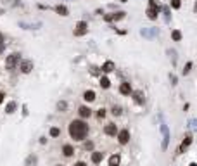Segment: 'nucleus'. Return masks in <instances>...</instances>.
I'll return each instance as SVG.
<instances>
[{"instance_id":"obj_1","label":"nucleus","mask_w":197,"mask_h":166,"mask_svg":"<svg viewBox=\"0 0 197 166\" xmlns=\"http://www.w3.org/2000/svg\"><path fill=\"white\" fill-rule=\"evenodd\" d=\"M88 125L80 118V120H73L71 123H69V135H71V139L73 140H76V142H81V140H85L87 139V135H88Z\"/></svg>"},{"instance_id":"obj_2","label":"nucleus","mask_w":197,"mask_h":166,"mask_svg":"<svg viewBox=\"0 0 197 166\" xmlns=\"http://www.w3.org/2000/svg\"><path fill=\"white\" fill-rule=\"evenodd\" d=\"M19 64H21V54H19V52H14V54L7 55V59H5V69L12 71V69H16Z\"/></svg>"},{"instance_id":"obj_3","label":"nucleus","mask_w":197,"mask_h":166,"mask_svg":"<svg viewBox=\"0 0 197 166\" xmlns=\"http://www.w3.org/2000/svg\"><path fill=\"white\" fill-rule=\"evenodd\" d=\"M145 14H147V17L152 19V21L157 19V16H159V5H157L156 0H151V2H149V9H147Z\"/></svg>"},{"instance_id":"obj_4","label":"nucleus","mask_w":197,"mask_h":166,"mask_svg":"<svg viewBox=\"0 0 197 166\" xmlns=\"http://www.w3.org/2000/svg\"><path fill=\"white\" fill-rule=\"evenodd\" d=\"M87 31H88V23L87 21H78L73 33H74V36H83V35H87Z\"/></svg>"},{"instance_id":"obj_5","label":"nucleus","mask_w":197,"mask_h":166,"mask_svg":"<svg viewBox=\"0 0 197 166\" xmlns=\"http://www.w3.org/2000/svg\"><path fill=\"white\" fill-rule=\"evenodd\" d=\"M118 142H119L121 146H126V144L130 142V130H126V128L119 130V132H118Z\"/></svg>"},{"instance_id":"obj_6","label":"nucleus","mask_w":197,"mask_h":166,"mask_svg":"<svg viewBox=\"0 0 197 166\" xmlns=\"http://www.w3.org/2000/svg\"><path fill=\"white\" fill-rule=\"evenodd\" d=\"M161 132H163V151L168 149V144H170V130H168V125H161Z\"/></svg>"},{"instance_id":"obj_7","label":"nucleus","mask_w":197,"mask_h":166,"mask_svg":"<svg viewBox=\"0 0 197 166\" xmlns=\"http://www.w3.org/2000/svg\"><path fill=\"white\" fill-rule=\"evenodd\" d=\"M125 16H126V12L118 10V12H112V14H104V19H106L107 23H111V21H119V19H123Z\"/></svg>"},{"instance_id":"obj_8","label":"nucleus","mask_w":197,"mask_h":166,"mask_svg":"<svg viewBox=\"0 0 197 166\" xmlns=\"http://www.w3.org/2000/svg\"><path fill=\"white\" fill-rule=\"evenodd\" d=\"M19 69H21V73H22V74H28V73H31V71H33V61H29V59H26V61H21V64H19Z\"/></svg>"},{"instance_id":"obj_9","label":"nucleus","mask_w":197,"mask_h":166,"mask_svg":"<svg viewBox=\"0 0 197 166\" xmlns=\"http://www.w3.org/2000/svg\"><path fill=\"white\" fill-rule=\"evenodd\" d=\"M118 132H119V130H118V126H116L114 123H107V125L104 126V133L109 135V137H116Z\"/></svg>"},{"instance_id":"obj_10","label":"nucleus","mask_w":197,"mask_h":166,"mask_svg":"<svg viewBox=\"0 0 197 166\" xmlns=\"http://www.w3.org/2000/svg\"><path fill=\"white\" fill-rule=\"evenodd\" d=\"M132 97H133V100H135L138 106H142V104L145 102V95H144L142 90H133V92H132Z\"/></svg>"},{"instance_id":"obj_11","label":"nucleus","mask_w":197,"mask_h":166,"mask_svg":"<svg viewBox=\"0 0 197 166\" xmlns=\"http://www.w3.org/2000/svg\"><path fill=\"white\" fill-rule=\"evenodd\" d=\"M78 114H80L81 120H87V118L92 116V109H90L88 106H80V107H78Z\"/></svg>"},{"instance_id":"obj_12","label":"nucleus","mask_w":197,"mask_h":166,"mask_svg":"<svg viewBox=\"0 0 197 166\" xmlns=\"http://www.w3.org/2000/svg\"><path fill=\"white\" fill-rule=\"evenodd\" d=\"M190 144H192V135H185V139L182 140V144H180V147H178V152H185V151L190 147Z\"/></svg>"},{"instance_id":"obj_13","label":"nucleus","mask_w":197,"mask_h":166,"mask_svg":"<svg viewBox=\"0 0 197 166\" xmlns=\"http://www.w3.org/2000/svg\"><path fill=\"white\" fill-rule=\"evenodd\" d=\"M132 92H133V90H132V85H130L128 81H123V83L119 85V94H121V95H132Z\"/></svg>"},{"instance_id":"obj_14","label":"nucleus","mask_w":197,"mask_h":166,"mask_svg":"<svg viewBox=\"0 0 197 166\" xmlns=\"http://www.w3.org/2000/svg\"><path fill=\"white\" fill-rule=\"evenodd\" d=\"M90 159H92V163H93V165H100V163H102V159H104V152H100V151H93Z\"/></svg>"},{"instance_id":"obj_15","label":"nucleus","mask_w":197,"mask_h":166,"mask_svg":"<svg viewBox=\"0 0 197 166\" xmlns=\"http://www.w3.org/2000/svg\"><path fill=\"white\" fill-rule=\"evenodd\" d=\"M54 10H55L59 16H69V9H67L66 5H62V3H57V5L54 7Z\"/></svg>"},{"instance_id":"obj_16","label":"nucleus","mask_w":197,"mask_h":166,"mask_svg":"<svg viewBox=\"0 0 197 166\" xmlns=\"http://www.w3.org/2000/svg\"><path fill=\"white\" fill-rule=\"evenodd\" d=\"M95 99H97V95H95L93 90H85V92H83V100H85V102H93Z\"/></svg>"},{"instance_id":"obj_17","label":"nucleus","mask_w":197,"mask_h":166,"mask_svg":"<svg viewBox=\"0 0 197 166\" xmlns=\"http://www.w3.org/2000/svg\"><path fill=\"white\" fill-rule=\"evenodd\" d=\"M36 165H38V156L36 154H29L24 159V166H36Z\"/></svg>"},{"instance_id":"obj_18","label":"nucleus","mask_w":197,"mask_h":166,"mask_svg":"<svg viewBox=\"0 0 197 166\" xmlns=\"http://www.w3.org/2000/svg\"><path fill=\"white\" fill-rule=\"evenodd\" d=\"M102 73H111V71H114L116 69V66H114V62L112 61H106L104 64H102Z\"/></svg>"},{"instance_id":"obj_19","label":"nucleus","mask_w":197,"mask_h":166,"mask_svg":"<svg viewBox=\"0 0 197 166\" xmlns=\"http://www.w3.org/2000/svg\"><path fill=\"white\" fill-rule=\"evenodd\" d=\"M62 154H64L66 158H71V156L74 154V147H73L71 144H64V146H62Z\"/></svg>"},{"instance_id":"obj_20","label":"nucleus","mask_w":197,"mask_h":166,"mask_svg":"<svg viewBox=\"0 0 197 166\" xmlns=\"http://www.w3.org/2000/svg\"><path fill=\"white\" fill-rule=\"evenodd\" d=\"M119 163H121V156L119 154H112L109 158V166H119Z\"/></svg>"},{"instance_id":"obj_21","label":"nucleus","mask_w":197,"mask_h":166,"mask_svg":"<svg viewBox=\"0 0 197 166\" xmlns=\"http://www.w3.org/2000/svg\"><path fill=\"white\" fill-rule=\"evenodd\" d=\"M16 109H17V102H14V100H10V102L5 106V113H7V114H12Z\"/></svg>"},{"instance_id":"obj_22","label":"nucleus","mask_w":197,"mask_h":166,"mask_svg":"<svg viewBox=\"0 0 197 166\" xmlns=\"http://www.w3.org/2000/svg\"><path fill=\"white\" fill-rule=\"evenodd\" d=\"M67 107H69V104H67L66 100H59V102H57V111H59V113H66Z\"/></svg>"},{"instance_id":"obj_23","label":"nucleus","mask_w":197,"mask_h":166,"mask_svg":"<svg viewBox=\"0 0 197 166\" xmlns=\"http://www.w3.org/2000/svg\"><path fill=\"white\" fill-rule=\"evenodd\" d=\"M171 38H173L175 42H180V40H182V31H180V29H173V31H171Z\"/></svg>"},{"instance_id":"obj_24","label":"nucleus","mask_w":197,"mask_h":166,"mask_svg":"<svg viewBox=\"0 0 197 166\" xmlns=\"http://www.w3.org/2000/svg\"><path fill=\"white\" fill-rule=\"evenodd\" d=\"M100 87H102V88H109V87H111V81H109L107 76H100Z\"/></svg>"},{"instance_id":"obj_25","label":"nucleus","mask_w":197,"mask_h":166,"mask_svg":"<svg viewBox=\"0 0 197 166\" xmlns=\"http://www.w3.org/2000/svg\"><path fill=\"white\" fill-rule=\"evenodd\" d=\"M48 133H50V137H54V139H57V137L61 135V128H57V126H52Z\"/></svg>"},{"instance_id":"obj_26","label":"nucleus","mask_w":197,"mask_h":166,"mask_svg":"<svg viewBox=\"0 0 197 166\" xmlns=\"http://www.w3.org/2000/svg\"><path fill=\"white\" fill-rule=\"evenodd\" d=\"M111 113H112L114 116H121L123 109H121V106H112V107H111Z\"/></svg>"},{"instance_id":"obj_27","label":"nucleus","mask_w":197,"mask_h":166,"mask_svg":"<svg viewBox=\"0 0 197 166\" xmlns=\"http://www.w3.org/2000/svg\"><path fill=\"white\" fill-rule=\"evenodd\" d=\"M189 128L194 130V132H197V118H192V120L189 121Z\"/></svg>"},{"instance_id":"obj_28","label":"nucleus","mask_w":197,"mask_h":166,"mask_svg":"<svg viewBox=\"0 0 197 166\" xmlns=\"http://www.w3.org/2000/svg\"><path fill=\"white\" fill-rule=\"evenodd\" d=\"M190 69H192V62H187V64H185V68H183V74H189V73H190Z\"/></svg>"},{"instance_id":"obj_29","label":"nucleus","mask_w":197,"mask_h":166,"mask_svg":"<svg viewBox=\"0 0 197 166\" xmlns=\"http://www.w3.org/2000/svg\"><path fill=\"white\" fill-rule=\"evenodd\" d=\"M83 147H85L87 151H93V142H90V140H88V142H85V146H83Z\"/></svg>"},{"instance_id":"obj_30","label":"nucleus","mask_w":197,"mask_h":166,"mask_svg":"<svg viewBox=\"0 0 197 166\" xmlns=\"http://www.w3.org/2000/svg\"><path fill=\"white\" fill-rule=\"evenodd\" d=\"M180 5H182L180 0H171V7H173V9H180Z\"/></svg>"},{"instance_id":"obj_31","label":"nucleus","mask_w":197,"mask_h":166,"mask_svg":"<svg viewBox=\"0 0 197 166\" xmlns=\"http://www.w3.org/2000/svg\"><path fill=\"white\" fill-rule=\"evenodd\" d=\"M104 116H106V109H104V107H100V109L97 111V118H104Z\"/></svg>"},{"instance_id":"obj_32","label":"nucleus","mask_w":197,"mask_h":166,"mask_svg":"<svg viewBox=\"0 0 197 166\" xmlns=\"http://www.w3.org/2000/svg\"><path fill=\"white\" fill-rule=\"evenodd\" d=\"M170 80H171V85H177V81H178L175 74H170Z\"/></svg>"},{"instance_id":"obj_33","label":"nucleus","mask_w":197,"mask_h":166,"mask_svg":"<svg viewBox=\"0 0 197 166\" xmlns=\"http://www.w3.org/2000/svg\"><path fill=\"white\" fill-rule=\"evenodd\" d=\"M74 166H87V163H85V161H76Z\"/></svg>"},{"instance_id":"obj_34","label":"nucleus","mask_w":197,"mask_h":166,"mask_svg":"<svg viewBox=\"0 0 197 166\" xmlns=\"http://www.w3.org/2000/svg\"><path fill=\"white\" fill-rule=\"evenodd\" d=\"M3 99H5V94H3V92H0V104L3 102Z\"/></svg>"},{"instance_id":"obj_35","label":"nucleus","mask_w":197,"mask_h":166,"mask_svg":"<svg viewBox=\"0 0 197 166\" xmlns=\"http://www.w3.org/2000/svg\"><path fill=\"white\" fill-rule=\"evenodd\" d=\"M194 10H196V12H197V2H196V5H194Z\"/></svg>"},{"instance_id":"obj_36","label":"nucleus","mask_w":197,"mask_h":166,"mask_svg":"<svg viewBox=\"0 0 197 166\" xmlns=\"http://www.w3.org/2000/svg\"><path fill=\"white\" fill-rule=\"evenodd\" d=\"M189 166H197V163H190V165H189Z\"/></svg>"},{"instance_id":"obj_37","label":"nucleus","mask_w":197,"mask_h":166,"mask_svg":"<svg viewBox=\"0 0 197 166\" xmlns=\"http://www.w3.org/2000/svg\"><path fill=\"white\" fill-rule=\"evenodd\" d=\"M119 2H128V0H119Z\"/></svg>"},{"instance_id":"obj_38","label":"nucleus","mask_w":197,"mask_h":166,"mask_svg":"<svg viewBox=\"0 0 197 166\" xmlns=\"http://www.w3.org/2000/svg\"><path fill=\"white\" fill-rule=\"evenodd\" d=\"M55 166H64V165H55Z\"/></svg>"}]
</instances>
